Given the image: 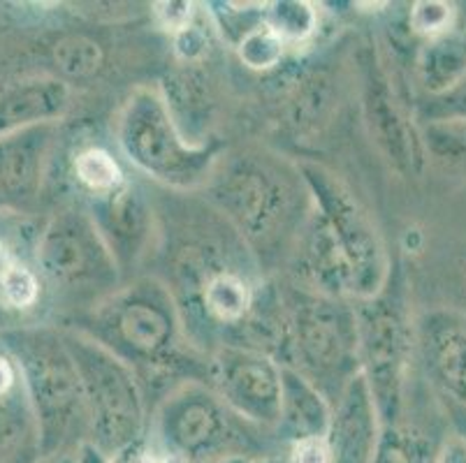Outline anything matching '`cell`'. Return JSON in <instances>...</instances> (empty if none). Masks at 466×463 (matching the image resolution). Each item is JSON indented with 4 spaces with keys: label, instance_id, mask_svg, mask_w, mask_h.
I'll return each instance as SVG.
<instances>
[{
    "label": "cell",
    "instance_id": "3",
    "mask_svg": "<svg viewBox=\"0 0 466 463\" xmlns=\"http://www.w3.org/2000/svg\"><path fill=\"white\" fill-rule=\"evenodd\" d=\"M19 364L28 403L35 415L42 458L75 452L86 443L88 422L82 380L61 327L19 325L0 331Z\"/></svg>",
    "mask_w": 466,
    "mask_h": 463
},
{
    "label": "cell",
    "instance_id": "23",
    "mask_svg": "<svg viewBox=\"0 0 466 463\" xmlns=\"http://www.w3.org/2000/svg\"><path fill=\"white\" fill-rule=\"evenodd\" d=\"M332 105V82L323 72H311L288 97V126L298 133H311L325 123Z\"/></svg>",
    "mask_w": 466,
    "mask_h": 463
},
{
    "label": "cell",
    "instance_id": "18",
    "mask_svg": "<svg viewBox=\"0 0 466 463\" xmlns=\"http://www.w3.org/2000/svg\"><path fill=\"white\" fill-rule=\"evenodd\" d=\"M281 413L272 438L281 452L290 445L311 438H325L332 419V403L325 394L292 367H283Z\"/></svg>",
    "mask_w": 466,
    "mask_h": 463
},
{
    "label": "cell",
    "instance_id": "29",
    "mask_svg": "<svg viewBox=\"0 0 466 463\" xmlns=\"http://www.w3.org/2000/svg\"><path fill=\"white\" fill-rule=\"evenodd\" d=\"M202 16H205V10L198 12L193 24H188L186 28H181L179 33L172 35L175 56L179 58L184 65H200V61H205L207 54H209L211 33H216V28L214 24H211V19L209 25H205Z\"/></svg>",
    "mask_w": 466,
    "mask_h": 463
},
{
    "label": "cell",
    "instance_id": "40",
    "mask_svg": "<svg viewBox=\"0 0 466 463\" xmlns=\"http://www.w3.org/2000/svg\"><path fill=\"white\" fill-rule=\"evenodd\" d=\"M251 463H290V461H288L286 454L279 452V454H267V457H258L253 458Z\"/></svg>",
    "mask_w": 466,
    "mask_h": 463
},
{
    "label": "cell",
    "instance_id": "35",
    "mask_svg": "<svg viewBox=\"0 0 466 463\" xmlns=\"http://www.w3.org/2000/svg\"><path fill=\"white\" fill-rule=\"evenodd\" d=\"M26 260V255L21 253L19 246L12 244L7 237H0V283L12 274L19 265H24Z\"/></svg>",
    "mask_w": 466,
    "mask_h": 463
},
{
    "label": "cell",
    "instance_id": "11",
    "mask_svg": "<svg viewBox=\"0 0 466 463\" xmlns=\"http://www.w3.org/2000/svg\"><path fill=\"white\" fill-rule=\"evenodd\" d=\"M358 70L362 116L371 142L400 176H422L430 163L422 130L397 97L379 51L371 46L360 51Z\"/></svg>",
    "mask_w": 466,
    "mask_h": 463
},
{
    "label": "cell",
    "instance_id": "19",
    "mask_svg": "<svg viewBox=\"0 0 466 463\" xmlns=\"http://www.w3.org/2000/svg\"><path fill=\"white\" fill-rule=\"evenodd\" d=\"M415 82L427 97H436L466 79V37L461 33L420 42L415 51Z\"/></svg>",
    "mask_w": 466,
    "mask_h": 463
},
{
    "label": "cell",
    "instance_id": "9",
    "mask_svg": "<svg viewBox=\"0 0 466 463\" xmlns=\"http://www.w3.org/2000/svg\"><path fill=\"white\" fill-rule=\"evenodd\" d=\"M33 265L45 287L84 308L82 313L124 286V271L84 206L56 211L42 225Z\"/></svg>",
    "mask_w": 466,
    "mask_h": 463
},
{
    "label": "cell",
    "instance_id": "12",
    "mask_svg": "<svg viewBox=\"0 0 466 463\" xmlns=\"http://www.w3.org/2000/svg\"><path fill=\"white\" fill-rule=\"evenodd\" d=\"M415 355L431 397L466 440V313L436 308L415 327Z\"/></svg>",
    "mask_w": 466,
    "mask_h": 463
},
{
    "label": "cell",
    "instance_id": "1",
    "mask_svg": "<svg viewBox=\"0 0 466 463\" xmlns=\"http://www.w3.org/2000/svg\"><path fill=\"white\" fill-rule=\"evenodd\" d=\"M66 327L82 331L128 364L149 397L151 410L181 382H209L211 355L190 343L179 306L158 276L124 283Z\"/></svg>",
    "mask_w": 466,
    "mask_h": 463
},
{
    "label": "cell",
    "instance_id": "17",
    "mask_svg": "<svg viewBox=\"0 0 466 463\" xmlns=\"http://www.w3.org/2000/svg\"><path fill=\"white\" fill-rule=\"evenodd\" d=\"M72 88L54 75L21 76L0 86V137L54 126L70 109Z\"/></svg>",
    "mask_w": 466,
    "mask_h": 463
},
{
    "label": "cell",
    "instance_id": "37",
    "mask_svg": "<svg viewBox=\"0 0 466 463\" xmlns=\"http://www.w3.org/2000/svg\"><path fill=\"white\" fill-rule=\"evenodd\" d=\"M75 457H77V463H118L114 461V458L105 457L100 449L93 448L91 443H82L77 448V452H75Z\"/></svg>",
    "mask_w": 466,
    "mask_h": 463
},
{
    "label": "cell",
    "instance_id": "27",
    "mask_svg": "<svg viewBox=\"0 0 466 463\" xmlns=\"http://www.w3.org/2000/svg\"><path fill=\"white\" fill-rule=\"evenodd\" d=\"M241 65L256 72L277 70L286 56V42L277 35L267 24L253 28L239 45L235 46Z\"/></svg>",
    "mask_w": 466,
    "mask_h": 463
},
{
    "label": "cell",
    "instance_id": "38",
    "mask_svg": "<svg viewBox=\"0 0 466 463\" xmlns=\"http://www.w3.org/2000/svg\"><path fill=\"white\" fill-rule=\"evenodd\" d=\"M16 322H19V316H15V313L7 311L5 306L0 304V331H7V329H12V327H19Z\"/></svg>",
    "mask_w": 466,
    "mask_h": 463
},
{
    "label": "cell",
    "instance_id": "8",
    "mask_svg": "<svg viewBox=\"0 0 466 463\" xmlns=\"http://www.w3.org/2000/svg\"><path fill=\"white\" fill-rule=\"evenodd\" d=\"M82 380L86 406V443L118 458L149 436L151 403L133 368L91 337L61 327Z\"/></svg>",
    "mask_w": 466,
    "mask_h": 463
},
{
    "label": "cell",
    "instance_id": "28",
    "mask_svg": "<svg viewBox=\"0 0 466 463\" xmlns=\"http://www.w3.org/2000/svg\"><path fill=\"white\" fill-rule=\"evenodd\" d=\"M422 130L427 156L443 165H460L466 160V123L436 121Z\"/></svg>",
    "mask_w": 466,
    "mask_h": 463
},
{
    "label": "cell",
    "instance_id": "26",
    "mask_svg": "<svg viewBox=\"0 0 466 463\" xmlns=\"http://www.w3.org/2000/svg\"><path fill=\"white\" fill-rule=\"evenodd\" d=\"M460 24V10L455 3H443V0H418L409 10V31L413 35L425 40H434V37L451 35L457 31Z\"/></svg>",
    "mask_w": 466,
    "mask_h": 463
},
{
    "label": "cell",
    "instance_id": "5",
    "mask_svg": "<svg viewBox=\"0 0 466 463\" xmlns=\"http://www.w3.org/2000/svg\"><path fill=\"white\" fill-rule=\"evenodd\" d=\"M286 313V357L329 403L360 373L358 316L353 301L332 299L299 286L279 287Z\"/></svg>",
    "mask_w": 466,
    "mask_h": 463
},
{
    "label": "cell",
    "instance_id": "14",
    "mask_svg": "<svg viewBox=\"0 0 466 463\" xmlns=\"http://www.w3.org/2000/svg\"><path fill=\"white\" fill-rule=\"evenodd\" d=\"M82 206L91 214L126 278V274L147 257L158 237V211L154 199L137 181L126 178L116 190L88 199Z\"/></svg>",
    "mask_w": 466,
    "mask_h": 463
},
{
    "label": "cell",
    "instance_id": "13",
    "mask_svg": "<svg viewBox=\"0 0 466 463\" xmlns=\"http://www.w3.org/2000/svg\"><path fill=\"white\" fill-rule=\"evenodd\" d=\"M283 364L260 350L220 346L211 352L209 385L244 422L274 431L281 413Z\"/></svg>",
    "mask_w": 466,
    "mask_h": 463
},
{
    "label": "cell",
    "instance_id": "10",
    "mask_svg": "<svg viewBox=\"0 0 466 463\" xmlns=\"http://www.w3.org/2000/svg\"><path fill=\"white\" fill-rule=\"evenodd\" d=\"M299 174L307 184L313 209L323 216L353 274L355 301L370 299L385 286L390 274L388 253L374 220L353 190L323 165L302 160Z\"/></svg>",
    "mask_w": 466,
    "mask_h": 463
},
{
    "label": "cell",
    "instance_id": "41",
    "mask_svg": "<svg viewBox=\"0 0 466 463\" xmlns=\"http://www.w3.org/2000/svg\"><path fill=\"white\" fill-rule=\"evenodd\" d=\"M253 458L248 457H228V458H218V461H211V463H251Z\"/></svg>",
    "mask_w": 466,
    "mask_h": 463
},
{
    "label": "cell",
    "instance_id": "20",
    "mask_svg": "<svg viewBox=\"0 0 466 463\" xmlns=\"http://www.w3.org/2000/svg\"><path fill=\"white\" fill-rule=\"evenodd\" d=\"M163 97L177 127L195 146L211 142L207 139V118H209V86L198 70H184L167 76L163 84Z\"/></svg>",
    "mask_w": 466,
    "mask_h": 463
},
{
    "label": "cell",
    "instance_id": "7",
    "mask_svg": "<svg viewBox=\"0 0 466 463\" xmlns=\"http://www.w3.org/2000/svg\"><path fill=\"white\" fill-rule=\"evenodd\" d=\"M353 304L358 316L360 373L370 385L383 428L401 427L418 327L410 313L404 267L392 262L385 286L370 299Z\"/></svg>",
    "mask_w": 466,
    "mask_h": 463
},
{
    "label": "cell",
    "instance_id": "25",
    "mask_svg": "<svg viewBox=\"0 0 466 463\" xmlns=\"http://www.w3.org/2000/svg\"><path fill=\"white\" fill-rule=\"evenodd\" d=\"M441 448H434L425 433L409 427H388L380 433L374 463H434Z\"/></svg>",
    "mask_w": 466,
    "mask_h": 463
},
{
    "label": "cell",
    "instance_id": "34",
    "mask_svg": "<svg viewBox=\"0 0 466 463\" xmlns=\"http://www.w3.org/2000/svg\"><path fill=\"white\" fill-rule=\"evenodd\" d=\"M42 449L40 438L21 440L16 445H3L0 448V463H40Z\"/></svg>",
    "mask_w": 466,
    "mask_h": 463
},
{
    "label": "cell",
    "instance_id": "2",
    "mask_svg": "<svg viewBox=\"0 0 466 463\" xmlns=\"http://www.w3.org/2000/svg\"><path fill=\"white\" fill-rule=\"evenodd\" d=\"M207 202L256 253L258 262L290 255L311 211L298 165L267 153H239L216 165L207 184Z\"/></svg>",
    "mask_w": 466,
    "mask_h": 463
},
{
    "label": "cell",
    "instance_id": "24",
    "mask_svg": "<svg viewBox=\"0 0 466 463\" xmlns=\"http://www.w3.org/2000/svg\"><path fill=\"white\" fill-rule=\"evenodd\" d=\"M265 24L290 45H302L318 31V10L307 0H274L267 3Z\"/></svg>",
    "mask_w": 466,
    "mask_h": 463
},
{
    "label": "cell",
    "instance_id": "22",
    "mask_svg": "<svg viewBox=\"0 0 466 463\" xmlns=\"http://www.w3.org/2000/svg\"><path fill=\"white\" fill-rule=\"evenodd\" d=\"M49 63L66 84L86 82L103 70L105 51L86 33H61L49 45Z\"/></svg>",
    "mask_w": 466,
    "mask_h": 463
},
{
    "label": "cell",
    "instance_id": "39",
    "mask_svg": "<svg viewBox=\"0 0 466 463\" xmlns=\"http://www.w3.org/2000/svg\"><path fill=\"white\" fill-rule=\"evenodd\" d=\"M77 452V449H75ZM75 452H61V454H54V457H46L42 458L40 463H77V457Z\"/></svg>",
    "mask_w": 466,
    "mask_h": 463
},
{
    "label": "cell",
    "instance_id": "30",
    "mask_svg": "<svg viewBox=\"0 0 466 463\" xmlns=\"http://www.w3.org/2000/svg\"><path fill=\"white\" fill-rule=\"evenodd\" d=\"M420 116L425 123H466V79H461L455 88L443 96L427 97V102L420 107Z\"/></svg>",
    "mask_w": 466,
    "mask_h": 463
},
{
    "label": "cell",
    "instance_id": "32",
    "mask_svg": "<svg viewBox=\"0 0 466 463\" xmlns=\"http://www.w3.org/2000/svg\"><path fill=\"white\" fill-rule=\"evenodd\" d=\"M21 392H24V380H21L19 364L0 338V401L16 397Z\"/></svg>",
    "mask_w": 466,
    "mask_h": 463
},
{
    "label": "cell",
    "instance_id": "6",
    "mask_svg": "<svg viewBox=\"0 0 466 463\" xmlns=\"http://www.w3.org/2000/svg\"><path fill=\"white\" fill-rule=\"evenodd\" d=\"M116 146L139 174L177 193L202 188L220 160L218 142L195 146L181 135L158 88H135L114 121Z\"/></svg>",
    "mask_w": 466,
    "mask_h": 463
},
{
    "label": "cell",
    "instance_id": "36",
    "mask_svg": "<svg viewBox=\"0 0 466 463\" xmlns=\"http://www.w3.org/2000/svg\"><path fill=\"white\" fill-rule=\"evenodd\" d=\"M434 463H466V440L452 436L451 440L441 445Z\"/></svg>",
    "mask_w": 466,
    "mask_h": 463
},
{
    "label": "cell",
    "instance_id": "31",
    "mask_svg": "<svg viewBox=\"0 0 466 463\" xmlns=\"http://www.w3.org/2000/svg\"><path fill=\"white\" fill-rule=\"evenodd\" d=\"M198 5L195 3H184V0H165V3H154L151 15H154L158 28L167 31L169 35L179 33L198 16Z\"/></svg>",
    "mask_w": 466,
    "mask_h": 463
},
{
    "label": "cell",
    "instance_id": "4",
    "mask_svg": "<svg viewBox=\"0 0 466 463\" xmlns=\"http://www.w3.org/2000/svg\"><path fill=\"white\" fill-rule=\"evenodd\" d=\"M149 436L184 463L281 452L272 433L232 413L207 380H186L169 389L151 410Z\"/></svg>",
    "mask_w": 466,
    "mask_h": 463
},
{
    "label": "cell",
    "instance_id": "33",
    "mask_svg": "<svg viewBox=\"0 0 466 463\" xmlns=\"http://www.w3.org/2000/svg\"><path fill=\"white\" fill-rule=\"evenodd\" d=\"M290 463H329V449L325 438H311L295 443L283 452Z\"/></svg>",
    "mask_w": 466,
    "mask_h": 463
},
{
    "label": "cell",
    "instance_id": "21",
    "mask_svg": "<svg viewBox=\"0 0 466 463\" xmlns=\"http://www.w3.org/2000/svg\"><path fill=\"white\" fill-rule=\"evenodd\" d=\"M70 176L86 202L112 193L128 178L116 156L97 144L75 148L70 156Z\"/></svg>",
    "mask_w": 466,
    "mask_h": 463
},
{
    "label": "cell",
    "instance_id": "15",
    "mask_svg": "<svg viewBox=\"0 0 466 463\" xmlns=\"http://www.w3.org/2000/svg\"><path fill=\"white\" fill-rule=\"evenodd\" d=\"M58 123L0 137V214H28L45 186Z\"/></svg>",
    "mask_w": 466,
    "mask_h": 463
},
{
    "label": "cell",
    "instance_id": "16",
    "mask_svg": "<svg viewBox=\"0 0 466 463\" xmlns=\"http://www.w3.org/2000/svg\"><path fill=\"white\" fill-rule=\"evenodd\" d=\"M383 433L379 408L362 373L343 388L332 403L328 428L329 463H374Z\"/></svg>",
    "mask_w": 466,
    "mask_h": 463
}]
</instances>
